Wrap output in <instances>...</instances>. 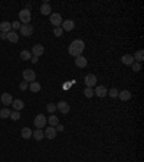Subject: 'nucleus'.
I'll use <instances>...</instances> for the list:
<instances>
[{
	"instance_id": "f3484780",
	"label": "nucleus",
	"mask_w": 144,
	"mask_h": 162,
	"mask_svg": "<svg viewBox=\"0 0 144 162\" xmlns=\"http://www.w3.org/2000/svg\"><path fill=\"white\" fill-rule=\"evenodd\" d=\"M32 136L35 141H42L45 137V133H43V129H36L32 132Z\"/></svg>"
},
{
	"instance_id": "72a5a7b5",
	"label": "nucleus",
	"mask_w": 144,
	"mask_h": 162,
	"mask_svg": "<svg viewBox=\"0 0 144 162\" xmlns=\"http://www.w3.org/2000/svg\"><path fill=\"white\" fill-rule=\"evenodd\" d=\"M27 87H29V83H26V81H22V83H20V90L22 91H25Z\"/></svg>"
},
{
	"instance_id": "dca6fc26",
	"label": "nucleus",
	"mask_w": 144,
	"mask_h": 162,
	"mask_svg": "<svg viewBox=\"0 0 144 162\" xmlns=\"http://www.w3.org/2000/svg\"><path fill=\"white\" fill-rule=\"evenodd\" d=\"M12 31V22H2L0 23V32H3V33H9Z\"/></svg>"
},
{
	"instance_id": "412c9836",
	"label": "nucleus",
	"mask_w": 144,
	"mask_h": 162,
	"mask_svg": "<svg viewBox=\"0 0 144 162\" xmlns=\"http://www.w3.org/2000/svg\"><path fill=\"white\" fill-rule=\"evenodd\" d=\"M20 135H22L23 139H30L32 137V129L30 127H23L20 130Z\"/></svg>"
},
{
	"instance_id": "20e7f679",
	"label": "nucleus",
	"mask_w": 144,
	"mask_h": 162,
	"mask_svg": "<svg viewBox=\"0 0 144 162\" xmlns=\"http://www.w3.org/2000/svg\"><path fill=\"white\" fill-rule=\"evenodd\" d=\"M19 19L23 25H27V23L30 22V19H32V13H30V10H27V9L20 10L19 12Z\"/></svg>"
},
{
	"instance_id": "f704fd0d",
	"label": "nucleus",
	"mask_w": 144,
	"mask_h": 162,
	"mask_svg": "<svg viewBox=\"0 0 144 162\" xmlns=\"http://www.w3.org/2000/svg\"><path fill=\"white\" fill-rule=\"evenodd\" d=\"M12 29H20V22H12Z\"/></svg>"
},
{
	"instance_id": "0eeeda50",
	"label": "nucleus",
	"mask_w": 144,
	"mask_h": 162,
	"mask_svg": "<svg viewBox=\"0 0 144 162\" xmlns=\"http://www.w3.org/2000/svg\"><path fill=\"white\" fill-rule=\"evenodd\" d=\"M84 81H85V85L88 87V88H92V87L97 85V77H95L94 74H88V75H85Z\"/></svg>"
},
{
	"instance_id": "9d476101",
	"label": "nucleus",
	"mask_w": 144,
	"mask_h": 162,
	"mask_svg": "<svg viewBox=\"0 0 144 162\" xmlns=\"http://www.w3.org/2000/svg\"><path fill=\"white\" fill-rule=\"evenodd\" d=\"M20 33L23 35V36H30L33 33V26L30 23H27V25H22L20 26Z\"/></svg>"
},
{
	"instance_id": "f03ea898",
	"label": "nucleus",
	"mask_w": 144,
	"mask_h": 162,
	"mask_svg": "<svg viewBox=\"0 0 144 162\" xmlns=\"http://www.w3.org/2000/svg\"><path fill=\"white\" fill-rule=\"evenodd\" d=\"M22 77H23V80L26 81V83H33L35 80H36V72L33 71L32 68H27V70H25V71L22 72Z\"/></svg>"
},
{
	"instance_id": "4468645a",
	"label": "nucleus",
	"mask_w": 144,
	"mask_h": 162,
	"mask_svg": "<svg viewBox=\"0 0 144 162\" xmlns=\"http://www.w3.org/2000/svg\"><path fill=\"white\" fill-rule=\"evenodd\" d=\"M75 65L78 67V68H85L86 65H88V59L85 58V57H77L75 58Z\"/></svg>"
},
{
	"instance_id": "bb28decb",
	"label": "nucleus",
	"mask_w": 144,
	"mask_h": 162,
	"mask_svg": "<svg viewBox=\"0 0 144 162\" xmlns=\"http://www.w3.org/2000/svg\"><path fill=\"white\" fill-rule=\"evenodd\" d=\"M46 110H48V113H51V114H55V111H56V104L48 103L46 104Z\"/></svg>"
},
{
	"instance_id": "1a4fd4ad",
	"label": "nucleus",
	"mask_w": 144,
	"mask_h": 162,
	"mask_svg": "<svg viewBox=\"0 0 144 162\" xmlns=\"http://www.w3.org/2000/svg\"><path fill=\"white\" fill-rule=\"evenodd\" d=\"M43 52H45V46L40 45V44H36L35 46H32V55L33 57H40V55H43Z\"/></svg>"
},
{
	"instance_id": "a211bd4d",
	"label": "nucleus",
	"mask_w": 144,
	"mask_h": 162,
	"mask_svg": "<svg viewBox=\"0 0 144 162\" xmlns=\"http://www.w3.org/2000/svg\"><path fill=\"white\" fill-rule=\"evenodd\" d=\"M12 106H13V109L16 111H20L23 107H25V103H23L20 98H16V100H13V101H12Z\"/></svg>"
},
{
	"instance_id": "7c9ffc66",
	"label": "nucleus",
	"mask_w": 144,
	"mask_h": 162,
	"mask_svg": "<svg viewBox=\"0 0 144 162\" xmlns=\"http://www.w3.org/2000/svg\"><path fill=\"white\" fill-rule=\"evenodd\" d=\"M84 96H85L86 98H91L92 96H94V90H92V88H88V87H86L85 90H84Z\"/></svg>"
},
{
	"instance_id": "5701e85b",
	"label": "nucleus",
	"mask_w": 144,
	"mask_h": 162,
	"mask_svg": "<svg viewBox=\"0 0 144 162\" xmlns=\"http://www.w3.org/2000/svg\"><path fill=\"white\" fill-rule=\"evenodd\" d=\"M40 88H42V85H40L38 81H33V83L29 84V90L32 91V93H39Z\"/></svg>"
},
{
	"instance_id": "2eb2a0df",
	"label": "nucleus",
	"mask_w": 144,
	"mask_h": 162,
	"mask_svg": "<svg viewBox=\"0 0 144 162\" xmlns=\"http://www.w3.org/2000/svg\"><path fill=\"white\" fill-rule=\"evenodd\" d=\"M118 98L121 101H128L131 98V93L128 90H123V91H118Z\"/></svg>"
},
{
	"instance_id": "6e6552de",
	"label": "nucleus",
	"mask_w": 144,
	"mask_h": 162,
	"mask_svg": "<svg viewBox=\"0 0 144 162\" xmlns=\"http://www.w3.org/2000/svg\"><path fill=\"white\" fill-rule=\"evenodd\" d=\"M56 110L61 111L62 114H68L69 110H71V106L66 103V101H59V103L56 104Z\"/></svg>"
},
{
	"instance_id": "aec40b11",
	"label": "nucleus",
	"mask_w": 144,
	"mask_h": 162,
	"mask_svg": "<svg viewBox=\"0 0 144 162\" xmlns=\"http://www.w3.org/2000/svg\"><path fill=\"white\" fill-rule=\"evenodd\" d=\"M7 41L12 42V44H16V42L19 41V35L14 32V31H10V32L7 33Z\"/></svg>"
},
{
	"instance_id": "b1692460",
	"label": "nucleus",
	"mask_w": 144,
	"mask_h": 162,
	"mask_svg": "<svg viewBox=\"0 0 144 162\" xmlns=\"http://www.w3.org/2000/svg\"><path fill=\"white\" fill-rule=\"evenodd\" d=\"M121 61H123V64L124 65H131L133 62H134V58H133V55H130V54H125V55H123Z\"/></svg>"
},
{
	"instance_id": "c756f323",
	"label": "nucleus",
	"mask_w": 144,
	"mask_h": 162,
	"mask_svg": "<svg viewBox=\"0 0 144 162\" xmlns=\"http://www.w3.org/2000/svg\"><path fill=\"white\" fill-rule=\"evenodd\" d=\"M131 70H133L134 72L141 71V64H140V62H136V61H134V62L131 64Z\"/></svg>"
},
{
	"instance_id": "e433bc0d",
	"label": "nucleus",
	"mask_w": 144,
	"mask_h": 162,
	"mask_svg": "<svg viewBox=\"0 0 144 162\" xmlns=\"http://www.w3.org/2000/svg\"><path fill=\"white\" fill-rule=\"evenodd\" d=\"M0 38H2V39H7V33H3V32H2V33H0Z\"/></svg>"
},
{
	"instance_id": "393cba45",
	"label": "nucleus",
	"mask_w": 144,
	"mask_h": 162,
	"mask_svg": "<svg viewBox=\"0 0 144 162\" xmlns=\"http://www.w3.org/2000/svg\"><path fill=\"white\" fill-rule=\"evenodd\" d=\"M10 113H12V110H10L9 107H3V109L0 110V119H7V117H10Z\"/></svg>"
},
{
	"instance_id": "c9c22d12",
	"label": "nucleus",
	"mask_w": 144,
	"mask_h": 162,
	"mask_svg": "<svg viewBox=\"0 0 144 162\" xmlns=\"http://www.w3.org/2000/svg\"><path fill=\"white\" fill-rule=\"evenodd\" d=\"M55 129H56V132H64V130H65V127H64V124H56V126H55Z\"/></svg>"
},
{
	"instance_id": "7ed1b4c3",
	"label": "nucleus",
	"mask_w": 144,
	"mask_h": 162,
	"mask_svg": "<svg viewBox=\"0 0 144 162\" xmlns=\"http://www.w3.org/2000/svg\"><path fill=\"white\" fill-rule=\"evenodd\" d=\"M46 123H48V119H46L42 113L38 114V116L35 117V120H33V126H35L36 129H42V127H45Z\"/></svg>"
},
{
	"instance_id": "2f4dec72",
	"label": "nucleus",
	"mask_w": 144,
	"mask_h": 162,
	"mask_svg": "<svg viewBox=\"0 0 144 162\" xmlns=\"http://www.w3.org/2000/svg\"><path fill=\"white\" fill-rule=\"evenodd\" d=\"M10 119H12V120H14V122H16V120H19L20 119V111H12V113H10Z\"/></svg>"
},
{
	"instance_id": "f8f14e48",
	"label": "nucleus",
	"mask_w": 144,
	"mask_h": 162,
	"mask_svg": "<svg viewBox=\"0 0 144 162\" xmlns=\"http://www.w3.org/2000/svg\"><path fill=\"white\" fill-rule=\"evenodd\" d=\"M0 100H2V103L5 104L6 107H9V106L12 104V101H13V97H12L10 93H3L2 97H0Z\"/></svg>"
},
{
	"instance_id": "9b49d317",
	"label": "nucleus",
	"mask_w": 144,
	"mask_h": 162,
	"mask_svg": "<svg viewBox=\"0 0 144 162\" xmlns=\"http://www.w3.org/2000/svg\"><path fill=\"white\" fill-rule=\"evenodd\" d=\"M43 133H45L46 139H55V137H56V135H58V132H56V129H55L53 126H51V127H46V129L43 130Z\"/></svg>"
},
{
	"instance_id": "473e14b6",
	"label": "nucleus",
	"mask_w": 144,
	"mask_h": 162,
	"mask_svg": "<svg viewBox=\"0 0 144 162\" xmlns=\"http://www.w3.org/2000/svg\"><path fill=\"white\" fill-rule=\"evenodd\" d=\"M62 33H64V31H62V28H61V26L53 29V35H55V36H62Z\"/></svg>"
},
{
	"instance_id": "a878e982",
	"label": "nucleus",
	"mask_w": 144,
	"mask_h": 162,
	"mask_svg": "<svg viewBox=\"0 0 144 162\" xmlns=\"http://www.w3.org/2000/svg\"><path fill=\"white\" fill-rule=\"evenodd\" d=\"M48 123L51 124V126H56V124H59V117L55 116V114H52V116H49V119H48Z\"/></svg>"
},
{
	"instance_id": "39448f33",
	"label": "nucleus",
	"mask_w": 144,
	"mask_h": 162,
	"mask_svg": "<svg viewBox=\"0 0 144 162\" xmlns=\"http://www.w3.org/2000/svg\"><path fill=\"white\" fill-rule=\"evenodd\" d=\"M49 19H51V23H52L55 28H59V26L62 25V20H64L59 13H51V15H49Z\"/></svg>"
},
{
	"instance_id": "ddd939ff",
	"label": "nucleus",
	"mask_w": 144,
	"mask_h": 162,
	"mask_svg": "<svg viewBox=\"0 0 144 162\" xmlns=\"http://www.w3.org/2000/svg\"><path fill=\"white\" fill-rule=\"evenodd\" d=\"M107 93H108V90L105 88L104 85H97V87H95V90H94V94H95V96H98L99 98L105 97V96H107Z\"/></svg>"
},
{
	"instance_id": "6ab92c4d",
	"label": "nucleus",
	"mask_w": 144,
	"mask_h": 162,
	"mask_svg": "<svg viewBox=\"0 0 144 162\" xmlns=\"http://www.w3.org/2000/svg\"><path fill=\"white\" fill-rule=\"evenodd\" d=\"M133 58H134V61H136V62H140V64H141V62L144 61V51H143V49H138V51L133 55Z\"/></svg>"
},
{
	"instance_id": "c85d7f7f",
	"label": "nucleus",
	"mask_w": 144,
	"mask_h": 162,
	"mask_svg": "<svg viewBox=\"0 0 144 162\" xmlns=\"http://www.w3.org/2000/svg\"><path fill=\"white\" fill-rule=\"evenodd\" d=\"M107 96H110L111 98H117V97H118V90H117V88H114V87H112L111 90H108V93H107Z\"/></svg>"
},
{
	"instance_id": "423d86ee",
	"label": "nucleus",
	"mask_w": 144,
	"mask_h": 162,
	"mask_svg": "<svg viewBox=\"0 0 144 162\" xmlns=\"http://www.w3.org/2000/svg\"><path fill=\"white\" fill-rule=\"evenodd\" d=\"M61 28H62V31H64V32H71V31L75 29V23H74V20H71V19L62 20Z\"/></svg>"
},
{
	"instance_id": "f257e3e1",
	"label": "nucleus",
	"mask_w": 144,
	"mask_h": 162,
	"mask_svg": "<svg viewBox=\"0 0 144 162\" xmlns=\"http://www.w3.org/2000/svg\"><path fill=\"white\" fill-rule=\"evenodd\" d=\"M85 49V44H84V41L82 39H75V41H72L71 45L68 46V52H69V55L72 57H81L82 55V52Z\"/></svg>"
},
{
	"instance_id": "cd10ccee",
	"label": "nucleus",
	"mask_w": 144,
	"mask_h": 162,
	"mask_svg": "<svg viewBox=\"0 0 144 162\" xmlns=\"http://www.w3.org/2000/svg\"><path fill=\"white\" fill-rule=\"evenodd\" d=\"M20 58L23 59V61H27V59L32 58V54H30L29 51H26V49H25V51L20 52Z\"/></svg>"
},
{
	"instance_id": "4be33fe9",
	"label": "nucleus",
	"mask_w": 144,
	"mask_h": 162,
	"mask_svg": "<svg viewBox=\"0 0 144 162\" xmlns=\"http://www.w3.org/2000/svg\"><path fill=\"white\" fill-rule=\"evenodd\" d=\"M51 12H52V9H51V5H49V3H43V5L40 6V13H42V15L48 16V15H51Z\"/></svg>"
}]
</instances>
